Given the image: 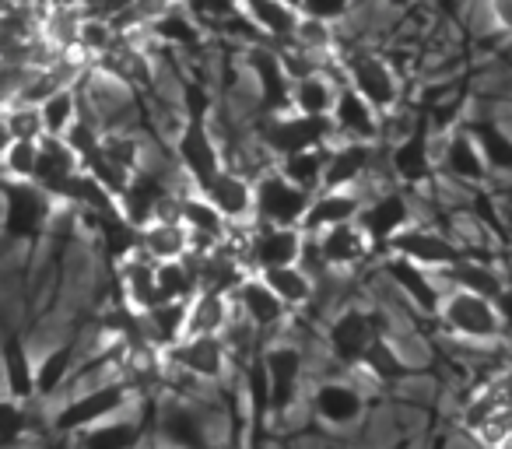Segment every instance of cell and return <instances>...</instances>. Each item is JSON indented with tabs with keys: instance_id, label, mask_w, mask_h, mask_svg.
<instances>
[{
	"instance_id": "7bdbcfd3",
	"label": "cell",
	"mask_w": 512,
	"mask_h": 449,
	"mask_svg": "<svg viewBox=\"0 0 512 449\" xmlns=\"http://www.w3.org/2000/svg\"><path fill=\"white\" fill-rule=\"evenodd\" d=\"M488 15L498 32L512 36V0H488Z\"/></svg>"
},
{
	"instance_id": "6da1fadb",
	"label": "cell",
	"mask_w": 512,
	"mask_h": 449,
	"mask_svg": "<svg viewBox=\"0 0 512 449\" xmlns=\"http://www.w3.org/2000/svg\"><path fill=\"white\" fill-rule=\"evenodd\" d=\"M134 404H137V390L127 383V376H109V379H99V383L67 390L64 400L46 414V421H50V428L57 435L78 439L85 428L116 418V414H123Z\"/></svg>"
},
{
	"instance_id": "83f0119b",
	"label": "cell",
	"mask_w": 512,
	"mask_h": 449,
	"mask_svg": "<svg viewBox=\"0 0 512 449\" xmlns=\"http://www.w3.org/2000/svg\"><path fill=\"white\" fill-rule=\"evenodd\" d=\"M141 253L155 264L162 260H183L193 253V232L183 218H155L141 229Z\"/></svg>"
},
{
	"instance_id": "f546056e",
	"label": "cell",
	"mask_w": 512,
	"mask_h": 449,
	"mask_svg": "<svg viewBox=\"0 0 512 449\" xmlns=\"http://www.w3.org/2000/svg\"><path fill=\"white\" fill-rule=\"evenodd\" d=\"M341 71L330 74V67L323 71H313L306 78L295 81V92H292V109L299 113H309V116H330L337 106V95H341Z\"/></svg>"
},
{
	"instance_id": "7c38bea8",
	"label": "cell",
	"mask_w": 512,
	"mask_h": 449,
	"mask_svg": "<svg viewBox=\"0 0 512 449\" xmlns=\"http://www.w3.org/2000/svg\"><path fill=\"white\" fill-rule=\"evenodd\" d=\"M302 250H306V229L302 225H267V221H253L242 229V257L253 271H267V267H285L302 264Z\"/></svg>"
},
{
	"instance_id": "44dd1931",
	"label": "cell",
	"mask_w": 512,
	"mask_h": 449,
	"mask_svg": "<svg viewBox=\"0 0 512 449\" xmlns=\"http://www.w3.org/2000/svg\"><path fill=\"white\" fill-rule=\"evenodd\" d=\"M491 176V165L484 158L477 137L467 130H453L446 141L439 144V179H453L463 186H481Z\"/></svg>"
},
{
	"instance_id": "4316f807",
	"label": "cell",
	"mask_w": 512,
	"mask_h": 449,
	"mask_svg": "<svg viewBox=\"0 0 512 449\" xmlns=\"http://www.w3.org/2000/svg\"><path fill=\"white\" fill-rule=\"evenodd\" d=\"M246 18L267 43H288L302 22V8L295 0H242Z\"/></svg>"
},
{
	"instance_id": "60d3db41",
	"label": "cell",
	"mask_w": 512,
	"mask_h": 449,
	"mask_svg": "<svg viewBox=\"0 0 512 449\" xmlns=\"http://www.w3.org/2000/svg\"><path fill=\"white\" fill-rule=\"evenodd\" d=\"M43 141V137H39ZM39 141L36 137H15V141H4V179H32L39 165Z\"/></svg>"
},
{
	"instance_id": "d4e9b609",
	"label": "cell",
	"mask_w": 512,
	"mask_h": 449,
	"mask_svg": "<svg viewBox=\"0 0 512 449\" xmlns=\"http://www.w3.org/2000/svg\"><path fill=\"white\" fill-rule=\"evenodd\" d=\"M362 207H365V190H330V186H323V190H316L313 207H309L302 229L309 236H316V232L330 229V225L355 221L362 214Z\"/></svg>"
},
{
	"instance_id": "ab89813d",
	"label": "cell",
	"mask_w": 512,
	"mask_h": 449,
	"mask_svg": "<svg viewBox=\"0 0 512 449\" xmlns=\"http://www.w3.org/2000/svg\"><path fill=\"white\" fill-rule=\"evenodd\" d=\"M179 4H183L204 29H225V25H235L246 18L242 0H179Z\"/></svg>"
},
{
	"instance_id": "4dcf8cb0",
	"label": "cell",
	"mask_w": 512,
	"mask_h": 449,
	"mask_svg": "<svg viewBox=\"0 0 512 449\" xmlns=\"http://www.w3.org/2000/svg\"><path fill=\"white\" fill-rule=\"evenodd\" d=\"M148 36L155 39L158 46L186 53V50H200V43H204V25H200L183 4H176V8H169L165 15H158L155 22L148 25Z\"/></svg>"
},
{
	"instance_id": "8d00e7d4",
	"label": "cell",
	"mask_w": 512,
	"mask_h": 449,
	"mask_svg": "<svg viewBox=\"0 0 512 449\" xmlns=\"http://www.w3.org/2000/svg\"><path fill=\"white\" fill-rule=\"evenodd\" d=\"M43 109V120H46V134H57V137H67V130L81 120V95H78V85H64L50 95V99L39 102Z\"/></svg>"
},
{
	"instance_id": "ffe728a7",
	"label": "cell",
	"mask_w": 512,
	"mask_h": 449,
	"mask_svg": "<svg viewBox=\"0 0 512 449\" xmlns=\"http://www.w3.org/2000/svg\"><path fill=\"white\" fill-rule=\"evenodd\" d=\"M390 253H404V257L418 260V264L432 267V271H446V267H453L467 250H463L460 239H453L449 232L414 221V225H407V229L393 239Z\"/></svg>"
},
{
	"instance_id": "603a6c76",
	"label": "cell",
	"mask_w": 512,
	"mask_h": 449,
	"mask_svg": "<svg viewBox=\"0 0 512 449\" xmlns=\"http://www.w3.org/2000/svg\"><path fill=\"white\" fill-rule=\"evenodd\" d=\"M81 169H85V162H81V155L71 148L67 137L43 134V141H39V165H36V176H32L43 190H50L60 200V193L67 190V183Z\"/></svg>"
},
{
	"instance_id": "7402d4cb",
	"label": "cell",
	"mask_w": 512,
	"mask_h": 449,
	"mask_svg": "<svg viewBox=\"0 0 512 449\" xmlns=\"http://www.w3.org/2000/svg\"><path fill=\"white\" fill-rule=\"evenodd\" d=\"M334 127H337V137H348V141H372L379 144L386 134V116L358 92L355 85L344 81L341 85V95H337V106H334Z\"/></svg>"
},
{
	"instance_id": "ac0fdd59",
	"label": "cell",
	"mask_w": 512,
	"mask_h": 449,
	"mask_svg": "<svg viewBox=\"0 0 512 449\" xmlns=\"http://www.w3.org/2000/svg\"><path fill=\"white\" fill-rule=\"evenodd\" d=\"M316 246H320V257L330 271L351 274L362 264H369L372 257H379L376 243L369 239V232L362 229V221H341V225H330V229L316 232Z\"/></svg>"
},
{
	"instance_id": "5b68a950",
	"label": "cell",
	"mask_w": 512,
	"mask_h": 449,
	"mask_svg": "<svg viewBox=\"0 0 512 449\" xmlns=\"http://www.w3.org/2000/svg\"><path fill=\"white\" fill-rule=\"evenodd\" d=\"M253 137L271 151L274 158L295 155V151L306 148H323V144L337 141V127L334 116H309L299 109H288V113H274V116H256L249 123Z\"/></svg>"
},
{
	"instance_id": "1f68e13d",
	"label": "cell",
	"mask_w": 512,
	"mask_h": 449,
	"mask_svg": "<svg viewBox=\"0 0 512 449\" xmlns=\"http://www.w3.org/2000/svg\"><path fill=\"white\" fill-rule=\"evenodd\" d=\"M264 281L274 288V292L281 295V299L288 302V306L295 309V313H302V309H309L316 302V288H320V281H316V274L309 271L306 264H285V267H267Z\"/></svg>"
},
{
	"instance_id": "7a4b0ae2",
	"label": "cell",
	"mask_w": 512,
	"mask_h": 449,
	"mask_svg": "<svg viewBox=\"0 0 512 449\" xmlns=\"http://www.w3.org/2000/svg\"><path fill=\"white\" fill-rule=\"evenodd\" d=\"M386 334H393V330H390V313H386L383 306H341L327 320L323 341H327L330 358H334L341 369L362 372L369 351L376 348V341Z\"/></svg>"
},
{
	"instance_id": "52a82bcc",
	"label": "cell",
	"mask_w": 512,
	"mask_h": 449,
	"mask_svg": "<svg viewBox=\"0 0 512 449\" xmlns=\"http://www.w3.org/2000/svg\"><path fill=\"white\" fill-rule=\"evenodd\" d=\"M242 71H246L249 85L256 92V116H274L292 109L295 78L288 71L285 57H281L278 43H246L242 50Z\"/></svg>"
},
{
	"instance_id": "4fadbf2b",
	"label": "cell",
	"mask_w": 512,
	"mask_h": 449,
	"mask_svg": "<svg viewBox=\"0 0 512 449\" xmlns=\"http://www.w3.org/2000/svg\"><path fill=\"white\" fill-rule=\"evenodd\" d=\"M165 365L193 379H204V383H225L235 358L228 351L225 334H186L165 351Z\"/></svg>"
},
{
	"instance_id": "f35d334b",
	"label": "cell",
	"mask_w": 512,
	"mask_h": 449,
	"mask_svg": "<svg viewBox=\"0 0 512 449\" xmlns=\"http://www.w3.org/2000/svg\"><path fill=\"white\" fill-rule=\"evenodd\" d=\"M46 120L39 102L25 99H4V141H15V137H43Z\"/></svg>"
},
{
	"instance_id": "ba28073f",
	"label": "cell",
	"mask_w": 512,
	"mask_h": 449,
	"mask_svg": "<svg viewBox=\"0 0 512 449\" xmlns=\"http://www.w3.org/2000/svg\"><path fill=\"white\" fill-rule=\"evenodd\" d=\"M362 229L369 232V239L376 243L379 257L390 253L393 239L418 221V207L411 200V190L400 183H379L372 190H365V207L358 214Z\"/></svg>"
},
{
	"instance_id": "cb8c5ba5",
	"label": "cell",
	"mask_w": 512,
	"mask_h": 449,
	"mask_svg": "<svg viewBox=\"0 0 512 449\" xmlns=\"http://www.w3.org/2000/svg\"><path fill=\"white\" fill-rule=\"evenodd\" d=\"M4 397L39 400V362L25 337L11 334L4 341Z\"/></svg>"
},
{
	"instance_id": "b9f144b4",
	"label": "cell",
	"mask_w": 512,
	"mask_h": 449,
	"mask_svg": "<svg viewBox=\"0 0 512 449\" xmlns=\"http://www.w3.org/2000/svg\"><path fill=\"white\" fill-rule=\"evenodd\" d=\"M358 4H362V0H299L302 15L323 18V22H334V25H341Z\"/></svg>"
},
{
	"instance_id": "e575fe53",
	"label": "cell",
	"mask_w": 512,
	"mask_h": 449,
	"mask_svg": "<svg viewBox=\"0 0 512 449\" xmlns=\"http://www.w3.org/2000/svg\"><path fill=\"white\" fill-rule=\"evenodd\" d=\"M78 442L81 446H99V449H130V446H137V442H144V421H141V414L130 418V407H127V411L116 414V418L85 428V432L78 435Z\"/></svg>"
},
{
	"instance_id": "836d02e7",
	"label": "cell",
	"mask_w": 512,
	"mask_h": 449,
	"mask_svg": "<svg viewBox=\"0 0 512 449\" xmlns=\"http://www.w3.org/2000/svg\"><path fill=\"white\" fill-rule=\"evenodd\" d=\"M439 274H442V281H449V285L470 288V292L491 295V299H498V295H502L505 288H509V281H505L502 274H498L491 264L477 260L474 253H463V257L456 260L453 267H446V271H439Z\"/></svg>"
},
{
	"instance_id": "2e32d148",
	"label": "cell",
	"mask_w": 512,
	"mask_h": 449,
	"mask_svg": "<svg viewBox=\"0 0 512 449\" xmlns=\"http://www.w3.org/2000/svg\"><path fill=\"white\" fill-rule=\"evenodd\" d=\"M232 302H235V309H239V313L267 337V341H274V334L285 330L288 320H292V313H295V309L288 306V302L281 299L271 285H267L260 271H253L239 288H235Z\"/></svg>"
},
{
	"instance_id": "9a60e30c",
	"label": "cell",
	"mask_w": 512,
	"mask_h": 449,
	"mask_svg": "<svg viewBox=\"0 0 512 449\" xmlns=\"http://www.w3.org/2000/svg\"><path fill=\"white\" fill-rule=\"evenodd\" d=\"M386 165L390 179L407 190H421L439 179V151L432 148V134L425 127H414L397 144H386Z\"/></svg>"
},
{
	"instance_id": "30bf717a",
	"label": "cell",
	"mask_w": 512,
	"mask_h": 449,
	"mask_svg": "<svg viewBox=\"0 0 512 449\" xmlns=\"http://www.w3.org/2000/svg\"><path fill=\"white\" fill-rule=\"evenodd\" d=\"M383 278L414 313L439 320L442 299H446V288L439 285V271L432 274V267L418 264V260L404 257V253H383Z\"/></svg>"
},
{
	"instance_id": "5bb4252c",
	"label": "cell",
	"mask_w": 512,
	"mask_h": 449,
	"mask_svg": "<svg viewBox=\"0 0 512 449\" xmlns=\"http://www.w3.org/2000/svg\"><path fill=\"white\" fill-rule=\"evenodd\" d=\"M267 379H271V414L285 418L295 404L302 400V383H306V348L295 341H271L264 348Z\"/></svg>"
},
{
	"instance_id": "8992f818",
	"label": "cell",
	"mask_w": 512,
	"mask_h": 449,
	"mask_svg": "<svg viewBox=\"0 0 512 449\" xmlns=\"http://www.w3.org/2000/svg\"><path fill=\"white\" fill-rule=\"evenodd\" d=\"M172 155H176L179 169H183L190 186H207L221 169L228 165V151L221 134L214 130L211 116H186L183 127L169 137Z\"/></svg>"
},
{
	"instance_id": "277c9868",
	"label": "cell",
	"mask_w": 512,
	"mask_h": 449,
	"mask_svg": "<svg viewBox=\"0 0 512 449\" xmlns=\"http://www.w3.org/2000/svg\"><path fill=\"white\" fill-rule=\"evenodd\" d=\"M439 323L446 334H453L456 341L467 344H498L505 337V330H509L502 309H498V299L456 285L446 288Z\"/></svg>"
},
{
	"instance_id": "3957f363",
	"label": "cell",
	"mask_w": 512,
	"mask_h": 449,
	"mask_svg": "<svg viewBox=\"0 0 512 449\" xmlns=\"http://www.w3.org/2000/svg\"><path fill=\"white\" fill-rule=\"evenodd\" d=\"M60 200L36 179H4V239L8 243H39L57 225Z\"/></svg>"
},
{
	"instance_id": "d6a6232c",
	"label": "cell",
	"mask_w": 512,
	"mask_h": 449,
	"mask_svg": "<svg viewBox=\"0 0 512 449\" xmlns=\"http://www.w3.org/2000/svg\"><path fill=\"white\" fill-rule=\"evenodd\" d=\"M232 316H235L232 295L200 288V292L190 299V323H186V334H225Z\"/></svg>"
},
{
	"instance_id": "d590c367",
	"label": "cell",
	"mask_w": 512,
	"mask_h": 449,
	"mask_svg": "<svg viewBox=\"0 0 512 449\" xmlns=\"http://www.w3.org/2000/svg\"><path fill=\"white\" fill-rule=\"evenodd\" d=\"M327 158H330V144H323V148H306V151H295V155H285L278 165L285 176H292L299 186L316 193L327 183Z\"/></svg>"
},
{
	"instance_id": "484cf974",
	"label": "cell",
	"mask_w": 512,
	"mask_h": 449,
	"mask_svg": "<svg viewBox=\"0 0 512 449\" xmlns=\"http://www.w3.org/2000/svg\"><path fill=\"white\" fill-rule=\"evenodd\" d=\"M81 365V341L71 337V341H60L39 358V400L50 397H64L71 390L74 376H78Z\"/></svg>"
},
{
	"instance_id": "9c48e42d",
	"label": "cell",
	"mask_w": 512,
	"mask_h": 449,
	"mask_svg": "<svg viewBox=\"0 0 512 449\" xmlns=\"http://www.w3.org/2000/svg\"><path fill=\"white\" fill-rule=\"evenodd\" d=\"M341 78L348 81V85H355L386 120L400 109L404 85H400V74H397V67H393V60L383 57V53H372V50L344 53Z\"/></svg>"
},
{
	"instance_id": "74e56055",
	"label": "cell",
	"mask_w": 512,
	"mask_h": 449,
	"mask_svg": "<svg viewBox=\"0 0 512 449\" xmlns=\"http://www.w3.org/2000/svg\"><path fill=\"white\" fill-rule=\"evenodd\" d=\"M470 134L477 137L484 158H488L491 172H512V134L495 120H474Z\"/></svg>"
},
{
	"instance_id": "e0dca14e",
	"label": "cell",
	"mask_w": 512,
	"mask_h": 449,
	"mask_svg": "<svg viewBox=\"0 0 512 449\" xmlns=\"http://www.w3.org/2000/svg\"><path fill=\"white\" fill-rule=\"evenodd\" d=\"M309 407H313V414L323 421V425L348 428V425H358V421L365 418L369 400H365L362 383L344 379V376H327L313 386Z\"/></svg>"
},
{
	"instance_id": "d6986e66",
	"label": "cell",
	"mask_w": 512,
	"mask_h": 449,
	"mask_svg": "<svg viewBox=\"0 0 512 449\" xmlns=\"http://www.w3.org/2000/svg\"><path fill=\"white\" fill-rule=\"evenodd\" d=\"M200 193L232 221L235 229L256 221V179L246 176L242 169H235V165H225L211 183L200 186Z\"/></svg>"
},
{
	"instance_id": "8fae6325",
	"label": "cell",
	"mask_w": 512,
	"mask_h": 449,
	"mask_svg": "<svg viewBox=\"0 0 512 449\" xmlns=\"http://www.w3.org/2000/svg\"><path fill=\"white\" fill-rule=\"evenodd\" d=\"M313 190L299 186L292 176L281 172V165L256 176V221L267 225H302L313 207Z\"/></svg>"
},
{
	"instance_id": "ee69618b",
	"label": "cell",
	"mask_w": 512,
	"mask_h": 449,
	"mask_svg": "<svg viewBox=\"0 0 512 449\" xmlns=\"http://www.w3.org/2000/svg\"><path fill=\"white\" fill-rule=\"evenodd\" d=\"M498 309H502V316H505V327L512 330V285L505 288L502 295H498Z\"/></svg>"
},
{
	"instance_id": "f1b7e54d",
	"label": "cell",
	"mask_w": 512,
	"mask_h": 449,
	"mask_svg": "<svg viewBox=\"0 0 512 449\" xmlns=\"http://www.w3.org/2000/svg\"><path fill=\"white\" fill-rule=\"evenodd\" d=\"M141 323H144V341L158 351H169L172 344H179L186 337L190 302H183V299L155 302L151 309H141Z\"/></svg>"
}]
</instances>
